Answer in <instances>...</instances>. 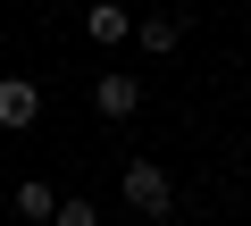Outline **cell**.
<instances>
[{"mask_svg": "<svg viewBox=\"0 0 251 226\" xmlns=\"http://www.w3.org/2000/svg\"><path fill=\"white\" fill-rule=\"evenodd\" d=\"M17 218H34V226H50V218H59V193H50L42 176H25V184H17Z\"/></svg>", "mask_w": 251, "mask_h": 226, "instance_id": "6", "label": "cell"}, {"mask_svg": "<svg viewBox=\"0 0 251 226\" xmlns=\"http://www.w3.org/2000/svg\"><path fill=\"white\" fill-rule=\"evenodd\" d=\"M92 109H100L109 126H126V118L143 109V75H134V67H100V75H92Z\"/></svg>", "mask_w": 251, "mask_h": 226, "instance_id": "2", "label": "cell"}, {"mask_svg": "<svg viewBox=\"0 0 251 226\" xmlns=\"http://www.w3.org/2000/svg\"><path fill=\"white\" fill-rule=\"evenodd\" d=\"M50 226H100V201H67V193H59V218H50Z\"/></svg>", "mask_w": 251, "mask_h": 226, "instance_id": "7", "label": "cell"}, {"mask_svg": "<svg viewBox=\"0 0 251 226\" xmlns=\"http://www.w3.org/2000/svg\"><path fill=\"white\" fill-rule=\"evenodd\" d=\"M42 118V84L34 75H0V134H25Z\"/></svg>", "mask_w": 251, "mask_h": 226, "instance_id": "3", "label": "cell"}, {"mask_svg": "<svg viewBox=\"0 0 251 226\" xmlns=\"http://www.w3.org/2000/svg\"><path fill=\"white\" fill-rule=\"evenodd\" d=\"M84 34L109 50V42H134V9H126V0H92L84 9Z\"/></svg>", "mask_w": 251, "mask_h": 226, "instance_id": "4", "label": "cell"}, {"mask_svg": "<svg viewBox=\"0 0 251 226\" xmlns=\"http://www.w3.org/2000/svg\"><path fill=\"white\" fill-rule=\"evenodd\" d=\"M184 42V17H134V50H151V59H168Z\"/></svg>", "mask_w": 251, "mask_h": 226, "instance_id": "5", "label": "cell"}, {"mask_svg": "<svg viewBox=\"0 0 251 226\" xmlns=\"http://www.w3.org/2000/svg\"><path fill=\"white\" fill-rule=\"evenodd\" d=\"M117 201L134 209V218H168V209H176V184H168V168H159V159H126Z\"/></svg>", "mask_w": 251, "mask_h": 226, "instance_id": "1", "label": "cell"}]
</instances>
